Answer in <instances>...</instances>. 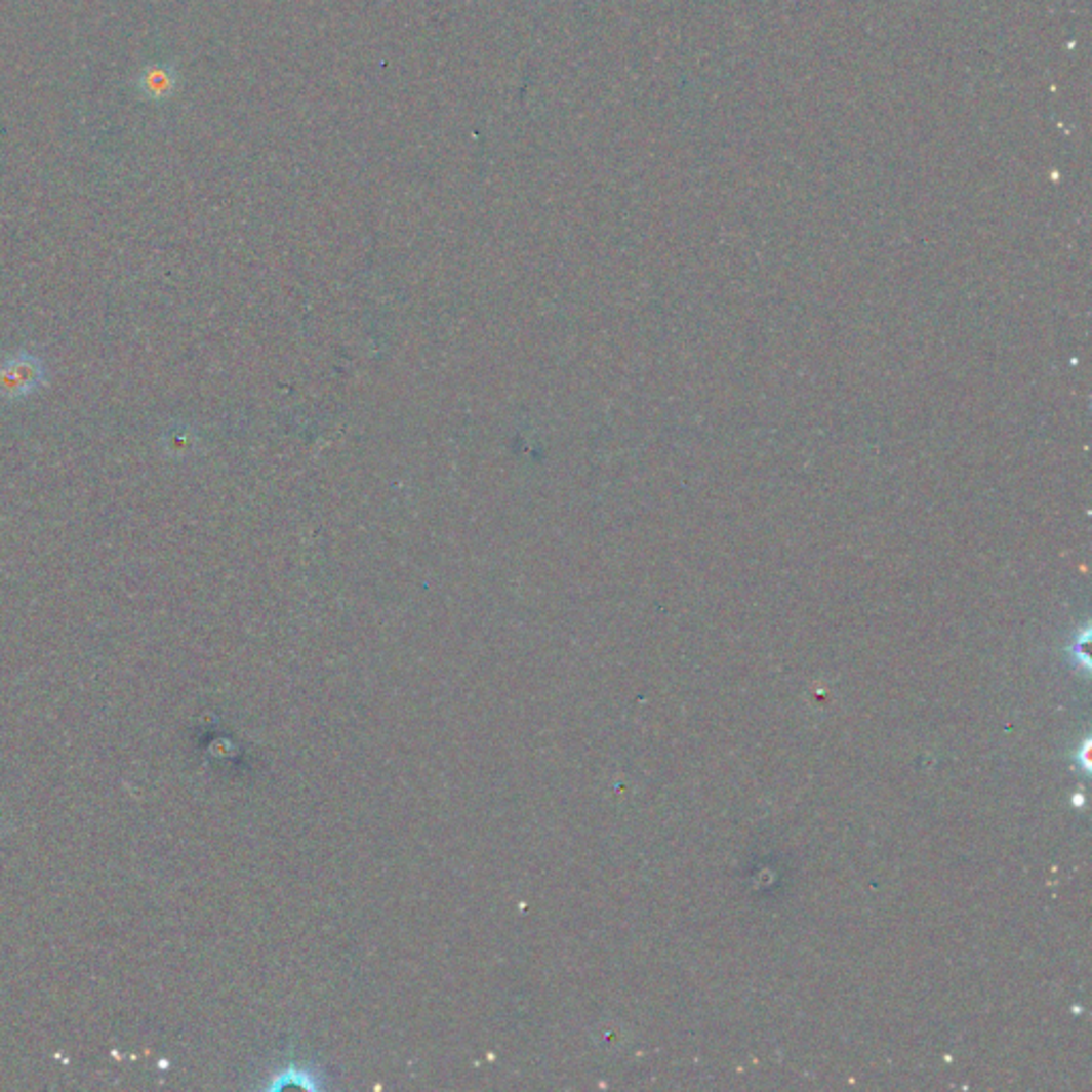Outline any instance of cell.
<instances>
[{
	"label": "cell",
	"mask_w": 1092,
	"mask_h": 1092,
	"mask_svg": "<svg viewBox=\"0 0 1092 1092\" xmlns=\"http://www.w3.org/2000/svg\"><path fill=\"white\" fill-rule=\"evenodd\" d=\"M45 382V365L37 355L17 353L0 365V399L29 397Z\"/></svg>",
	"instance_id": "cell-1"
}]
</instances>
